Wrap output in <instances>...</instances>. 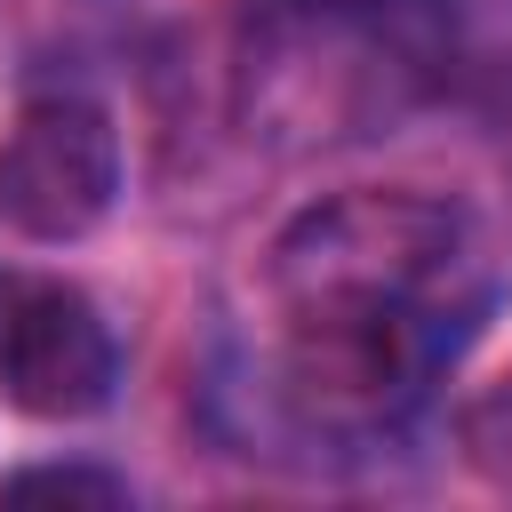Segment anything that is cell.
Returning a JSON list of instances; mask_svg holds the SVG:
<instances>
[{"mask_svg":"<svg viewBox=\"0 0 512 512\" xmlns=\"http://www.w3.org/2000/svg\"><path fill=\"white\" fill-rule=\"evenodd\" d=\"M472 264L464 216L408 184H352L312 200L272 240L280 312L312 304H456V272Z\"/></svg>","mask_w":512,"mask_h":512,"instance_id":"6da1fadb","label":"cell"},{"mask_svg":"<svg viewBox=\"0 0 512 512\" xmlns=\"http://www.w3.org/2000/svg\"><path fill=\"white\" fill-rule=\"evenodd\" d=\"M448 352L440 304H312L288 312V392L312 424L368 432L416 408Z\"/></svg>","mask_w":512,"mask_h":512,"instance_id":"7a4b0ae2","label":"cell"},{"mask_svg":"<svg viewBox=\"0 0 512 512\" xmlns=\"http://www.w3.org/2000/svg\"><path fill=\"white\" fill-rule=\"evenodd\" d=\"M120 200V128L88 96H32L0 136V224L64 248L88 240Z\"/></svg>","mask_w":512,"mask_h":512,"instance_id":"3957f363","label":"cell"},{"mask_svg":"<svg viewBox=\"0 0 512 512\" xmlns=\"http://www.w3.org/2000/svg\"><path fill=\"white\" fill-rule=\"evenodd\" d=\"M120 384V336L72 280L0 288V392L40 424H80Z\"/></svg>","mask_w":512,"mask_h":512,"instance_id":"277c9868","label":"cell"},{"mask_svg":"<svg viewBox=\"0 0 512 512\" xmlns=\"http://www.w3.org/2000/svg\"><path fill=\"white\" fill-rule=\"evenodd\" d=\"M0 504H128V480L96 464H24L0 480Z\"/></svg>","mask_w":512,"mask_h":512,"instance_id":"5b68a950","label":"cell"},{"mask_svg":"<svg viewBox=\"0 0 512 512\" xmlns=\"http://www.w3.org/2000/svg\"><path fill=\"white\" fill-rule=\"evenodd\" d=\"M472 456L512 488V384H504L488 408H472Z\"/></svg>","mask_w":512,"mask_h":512,"instance_id":"8992f818","label":"cell"}]
</instances>
